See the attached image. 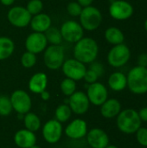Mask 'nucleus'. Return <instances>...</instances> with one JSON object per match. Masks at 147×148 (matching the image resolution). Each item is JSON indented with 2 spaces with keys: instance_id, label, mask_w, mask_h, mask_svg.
Segmentation results:
<instances>
[{
  "instance_id": "4c0bfd02",
  "label": "nucleus",
  "mask_w": 147,
  "mask_h": 148,
  "mask_svg": "<svg viewBox=\"0 0 147 148\" xmlns=\"http://www.w3.org/2000/svg\"><path fill=\"white\" fill-rule=\"evenodd\" d=\"M83 8L84 7H88L92 5V3H94V0H76Z\"/></svg>"
},
{
  "instance_id": "aec40b11",
  "label": "nucleus",
  "mask_w": 147,
  "mask_h": 148,
  "mask_svg": "<svg viewBox=\"0 0 147 148\" xmlns=\"http://www.w3.org/2000/svg\"><path fill=\"white\" fill-rule=\"evenodd\" d=\"M48 86V75L43 72H37L34 74L29 80L28 87L30 92L40 95L46 90Z\"/></svg>"
},
{
  "instance_id": "9b49d317",
  "label": "nucleus",
  "mask_w": 147,
  "mask_h": 148,
  "mask_svg": "<svg viewBox=\"0 0 147 148\" xmlns=\"http://www.w3.org/2000/svg\"><path fill=\"white\" fill-rule=\"evenodd\" d=\"M108 11L113 19L124 21L133 16L134 10L133 5L126 0H114L111 3Z\"/></svg>"
},
{
  "instance_id": "c03bdc74",
  "label": "nucleus",
  "mask_w": 147,
  "mask_h": 148,
  "mask_svg": "<svg viewBox=\"0 0 147 148\" xmlns=\"http://www.w3.org/2000/svg\"><path fill=\"white\" fill-rule=\"evenodd\" d=\"M85 148H91V147H85Z\"/></svg>"
},
{
  "instance_id": "2f4dec72",
  "label": "nucleus",
  "mask_w": 147,
  "mask_h": 148,
  "mask_svg": "<svg viewBox=\"0 0 147 148\" xmlns=\"http://www.w3.org/2000/svg\"><path fill=\"white\" fill-rule=\"evenodd\" d=\"M83 7L77 2V1H73L68 3L67 5V12L68 15L74 17H79V16L81 13Z\"/></svg>"
},
{
  "instance_id": "a211bd4d",
  "label": "nucleus",
  "mask_w": 147,
  "mask_h": 148,
  "mask_svg": "<svg viewBox=\"0 0 147 148\" xmlns=\"http://www.w3.org/2000/svg\"><path fill=\"white\" fill-rule=\"evenodd\" d=\"M29 26L34 32L45 33L52 26L51 17L43 12L32 16Z\"/></svg>"
},
{
  "instance_id": "cd10ccee",
  "label": "nucleus",
  "mask_w": 147,
  "mask_h": 148,
  "mask_svg": "<svg viewBox=\"0 0 147 148\" xmlns=\"http://www.w3.org/2000/svg\"><path fill=\"white\" fill-rule=\"evenodd\" d=\"M76 82L69 79V78H65L61 82L60 84V89L62 91V93L66 95V96H70L72 95L75 91H76Z\"/></svg>"
},
{
  "instance_id": "412c9836",
  "label": "nucleus",
  "mask_w": 147,
  "mask_h": 148,
  "mask_svg": "<svg viewBox=\"0 0 147 148\" xmlns=\"http://www.w3.org/2000/svg\"><path fill=\"white\" fill-rule=\"evenodd\" d=\"M121 111V104L117 99H107L101 106V114L104 118L112 119L116 117Z\"/></svg>"
},
{
  "instance_id": "20e7f679",
  "label": "nucleus",
  "mask_w": 147,
  "mask_h": 148,
  "mask_svg": "<svg viewBox=\"0 0 147 148\" xmlns=\"http://www.w3.org/2000/svg\"><path fill=\"white\" fill-rule=\"evenodd\" d=\"M79 20L84 30L94 31L101 26L102 23V14L98 8L90 5L82 9L79 16Z\"/></svg>"
},
{
  "instance_id": "9d476101",
  "label": "nucleus",
  "mask_w": 147,
  "mask_h": 148,
  "mask_svg": "<svg viewBox=\"0 0 147 148\" xmlns=\"http://www.w3.org/2000/svg\"><path fill=\"white\" fill-rule=\"evenodd\" d=\"M13 110L19 114H25L30 111L32 101L29 95L22 89L15 90L10 96Z\"/></svg>"
},
{
  "instance_id": "7c9ffc66",
  "label": "nucleus",
  "mask_w": 147,
  "mask_h": 148,
  "mask_svg": "<svg viewBox=\"0 0 147 148\" xmlns=\"http://www.w3.org/2000/svg\"><path fill=\"white\" fill-rule=\"evenodd\" d=\"M25 8L30 13L31 16H35L42 12L43 3L42 0H29L27 3Z\"/></svg>"
},
{
  "instance_id": "58836bf2",
  "label": "nucleus",
  "mask_w": 147,
  "mask_h": 148,
  "mask_svg": "<svg viewBox=\"0 0 147 148\" xmlns=\"http://www.w3.org/2000/svg\"><path fill=\"white\" fill-rule=\"evenodd\" d=\"M40 96H41L42 100L47 101H49V98H50V94H49V92H48L47 90H44V91H42V92L40 94Z\"/></svg>"
},
{
  "instance_id": "37998d69",
  "label": "nucleus",
  "mask_w": 147,
  "mask_h": 148,
  "mask_svg": "<svg viewBox=\"0 0 147 148\" xmlns=\"http://www.w3.org/2000/svg\"><path fill=\"white\" fill-rule=\"evenodd\" d=\"M29 148H41V147H39V146H37V145L36 144V145H34V146H32L31 147H29Z\"/></svg>"
},
{
  "instance_id": "393cba45",
  "label": "nucleus",
  "mask_w": 147,
  "mask_h": 148,
  "mask_svg": "<svg viewBox=\"0 0 147 148\" xmlns=\"http://www.w3.org/2000/svg\"><path fill=\"white\" fill-rule=\"evenodd\" d=\"M23 123L25 129H28L31 132H37L42 126L40 118L32 112H28L24 114L23 117Z\"/></svg>"
},
{
  "instance_id": "79ce46f5",
  "label": "nucleus",
  "mask_w": 147,
  "mask_h": 148,
  "mask_svg": "<svg viewBox=\"0 0 147 148\" xmlns=\"http://www.w3.org/2000/svg\"><path fill=\"white\" fill-rule=\"evenodd\" d=\"M144 27H145V29L146 30V32H147V18L146 19V21H145V23H144Z\"/></svg>"
},
{
  "instance_id": "bb28decb",
  "label": "nucleus",
  "mask_w": 147,
  "mask_h": 148,
  "mask_svg": "<svg viewBox=\"0 0 147 148\" xmlns=\"http://www.w3.org/2000/svg\"><path fill=\"white\" fill-rule=\"evenodd\" d=\"M71 115H72V110L70 107L66 104L59 105L55 112V120L61 123L67 122L71 118Z\"/></svg>"
},
{
  "instance_id": "2eb2a0df",
  "label": "nucleus",
  "mask_w": 147,
  "mask_h": 148,
  "mask_svg": "<svg viewBox=\"0 0 147 148\" xmlns=\"http://www.w3.org/2000/svg\"><path fill=\"white\" fill-rule=\"evenodd\" d=\"M68 106L70 107L72 113L81 115L88 112L90 102L86 93L76 90L72 95L69 96Z\"/></svg>"
},
{
  "instance_id": "423d86ee",
  "label": "nucleus",
  "mask_w": 147,
  "mask_h": 148,
  "mask_svg": "<svg viewBox=\"0 0 147 148\" xmlns=\"http://www.w3.org/2000/svg\"><path fill=\"white\" fill-rule=\"evenodd\" d=\"M63 41L69 43H75L84 36V29L79 22L67 20L60 27Z\"/></svg>"
},
{
  "instance_id": "0eeeda50",
  "label": "nucleus",
  "mask_w": 147,
  "mask_h": 148,
  "mask_svg": "<svg viewBox=\"0 0 147 148\" xmlns=\"http://www.w3.org/2000/svg\"><path fill=\"white\" fill-rule=\"evenodd\" d=\"M131 57V51L127 45L121 43L114 45L107 54V62L113 68L126 65Z\"/></svg>"
},
{
  "instance_id": "f704fd0d",
  "label": "nucleus",
  "mask_w": 147,
  "mask_h": 148,
  "mask_svg": "<svg viewBox=\"0 0 147 148\" xmlns=\"http://www.w3.org/2000/svg\"><path fill=\"white\" fill-rule=\"evenodd\" d=\"M89 69H91V70H93L94 72H95V73L98 75L99 77L102 76L103 74H104V72H105V69H104L103 65H102L101 62H96V61H94V62H93L90 63Z\"/></svg>"
},
{
  "instance_id": "e433bc0d",
  "label": "nucleus",
  "mask_w": 147,
  "mask_h": 148,
  "mask_svg": "<svg viewBox=\"0 0 147 148\" xmlns=\"http://www.w3.org/2000/svg\"><path fill=\"white\" fill-rule=\"evenodd\" d=\"M138 113H139V115L141 121L147 122V108H144L140 109V111Z\"/></svg>"
},
{
  "instance_id": "7ed1b4c3",
  "label": "nucleus",
  "mask_w": 147,
  "mask_h": 148,
  "mask_svg": "<svg viewBox=\"0 0 147 148\" xmlns=\"http://www.w3.org/2000/svg\"><path fill=\"white\" fill-rule=\"evenodd\" d=\"M141 120L139 113L132 108H127L117 115V127L124 134H131L137 132L141 127Z\"/></svg>"
},
{
  "instance_id": "c85d7f7f",
  "label": "nucleus",
  "mask_w": 147,
  "mask_h": 148,
  "mask_svg": "<svg viewBox=\"0 0 147 148\" xmlns=\"http://www.w3.org/2000/svg\"><path fill=\"white\" fill-rule=\"evenodd\" d=\"M37 62V57L36 55L34 53H31L29 51H25L21 58H20V62L22 64V66L25 69H31L33 68Z\"/></svg>"
},
{
  "instance_id": "f8f14e48",
  "label": "nucleus",
  "mask_w": 147,
  "mask_h": 148,
  "mask_svg": "<svg viewBox=\"0 0 147 148\" xmlns=\"http://www.w3.org/2000/svg\"><path fill=\"white\" fill-rule=\"evenodd\" d=\"M48 41L44 33L32 32L25 39L24 46L27 51L34 53L36 55L42 53L48 47Z\"/></svg>"
},
{
  "instance_id": "5701e85b",
  "label": "nucleus",
  "mask_w": 147,
  "mask_h": 148,
  "mask_svg": "<svg viewBox=\"0 0 147 148\" xmlns=\"http://www.w3.org/2000/svg\"><path fill=\"white\" fill-rule=\"evenodd\" d=\"M16 49L14 41L8 36H0V61L10 58Z\"/></svg>"
},
{
  "instance_id": "ddd939ff",
  "label": "nucleus",
  "mask_w": 147,
  "mask_h": 148,
  "mask_svg": "<svg viewBox=\"0 0 147 148\" xmlns=\"http://www.w3.org/2000/svg\"><path fill=\"white\" fill-rule=\"evenodd\" d=\"M87 96L89 102L94 106H101L108 98V92L106 86L101 82L89 84L87 89Z\"/></svg>"
},
{
  "instance_id": "6e6552de",
  "label": "nucleus",
  "mask_w": 147,
  "mask_h": 148,
  "mask_svg": "<svg viewBox=\"0 0 147 148\" xmlns=\"http://www.w3.org/2000/svg\"><path fill=\"white\" fill-rule=\"evenodd\" d=\"M32 16L23 6L11 7L7 13L9 23L16 28H25L29 25Z\"/></svg>"
},
{
  "instance_id": "a19ab883",
  "label": "nucleus",
  "mask_w": 147,
  "mask_h": 148,
  "mask_svg": "<svg viewBox=\"0 0 147 148\" xmlns=\"http://www.w3.org/2000/svg\"><path fill=\"white\" fill-rule=\"evenodd\" d=\"M106 148H119V147H117L116 146H113V145H108V146H107Z\"/></svg>"
},
{
  "instance_id": "4be33fe9",
  "label": "nucleus",
  "mask_w": 147,
  "mask_h": 148,
  "mask_svg": "<svg viewBox=\"0 0 147 148\" xmlns=\"http://www.w3.org/2000/svg\"><path fill=\"white\" fill-rule=\"evenodd\" d=\"M107 83L112 90L120 92L127 87V78L122 72H114L110 75Z\"/></svg>"
},
{
  "instance_id": "b1692460",
  "label": "nucleus",
  "mask_w": 147,
  "mask_h": 148,
  "mask_svg": "<svg viewBox=\"0 0 147 148\" xmlns=\"http://www.w3.org/2000/svg\"><path fill=\"white\" fill-rule=\"evenodd\" d=\"M104 36L106 41L112 45H118L124 42L125 36L121 29L117 27H109L105 30Z\"/></svg>"
},
{
  "instance_id": "f3484780",
  "label": "nucleus",
  "mask_w": 147,
  "mask_h": 148,
  "mask_svg": "<svg viewBox=\"0 0 147 148\" xmlns=\"http://www.w3.org/2000/svg\"><path fill=\"white\" fill-rule=\"evenodd\" d=\"M87 141L91 148H106L109 145L107 134L101 128H93L87 134Z\"/></svg>"
},
{
  "instance_id": "c756f323",
  "label": "nucleus",
  "mask_w": 147,
  "mask_h": 148,
  "mask_svg": "<svg viewBox=\"0 0 147 148\" xmlns=\"http://www.w3.org/2000/svg\"><path fill=\"white\" fill-rule=\"evenodd\" d=\"M13 111L11 101L9 96L0 95V116H8Z\"/></svg>"
},
{
  "instance_id": "dca6fc26",
  "label": "nucleus",
  "mask_w": 147,
  "mask_h": 148,
  "mask_svg": "<svg viewBox=\"0 0 147 148\" xmlns=\"http://www.w3.org/2000/svg\"><path fill=\"white\" fill-rule=\"evenodd\" d=\"M64 133L66 136L70 139H82L88 134V124L82 119H75L65 127Z\"/></svg>"
},
{
  "instance_id": "6ab92c4d",
  "label": "nucleus",
  "mask_w": 147,
  "mask_h": 148,
  "mask_svg": "<svg viewBox=\"0 0 147 148\" xmlns=\"http://www.w3.org/2000/svg\"><path fill=\"white\" fill-rule=\"evenodd\" d=\"M14 142L20 148H29L36 143V136L34 132L28 129L18 130L14 135Z\"/></svg>"
},
{
  "instance_id": "a878e982",
  "label": "nucleus",
  "mask_w": 147,
  "mask_h": 148,
  "mask_svg": "<svg viewBox=\"0 0 147 148\" xmlns=\"http://www.w3.org/2000/svg\"><path fill=\"white\" fill-rule=\"evenodd\" d=\"M44 35L49 45H62V42H63L60 29H57L54 26H51L44 33Z\"/></svg>"
},
{
  "instance_id": "4468645a",
  "label": "nucleus",
  "mask_w": 147,
  "mask_h": 148,
  "mask_svg": "<svg viewBox=\"0 0 147 148\" xmlns=\"http://www.w3.org/2000/svg\"><path fill=\"white\" fill-rule=\"evenodd\" d=\"M63 128L61 122L55 120L47 121L42 127V136L46 142L49 144L57 143L62 135Z\"/></svg>"
},
{
  "instance_id": "ea45409f",
  "label": "nucleus",
  "mask_w": 147,
  "mask_h": 148,
  "mask_svg": "<svg viewBox=\"0 0 147 148\" xmlns=\"http://www.w3.org/2000/svg\"><path fill=\"white\" fill-rule=\"evenodd\" d=\"M15 1H16V0H0V3H1L3 6L9 7V6H11V5L14 4Z\"/></svg>"
},
{
  "instance_id": "1a4fd4ad",
  "label": "nucleus",
  "mask_w": 147,
  "mask_h": 148,
  "mask_svg": "<svg viewBox=\"0 0 147 148\" xmlns=\"http://www.w3.org/2000/svg\"><path fill=\"white\" fill-rule=\"evenodd\" d=\"M61 69L67 78L72 79L75 82L82 80L88 69L86 64L81 62L75 58L65 60Z\"/></svg>"
},
{
  "instance_id": "39448f33",
  "label": "nucleus",
  "mask_w": 147,
  "mask_h": 148,
  "mask_svg": "<svg viewBox=\"0 0 147 148\" xmlns=\"http://www.w3.org/2000/svg\"><path fill=\"white\" fill-rule=\"evenodd\" d=\"M65 61V52L62 45H48L43 51V62L50 70H57L62 68Z\"/></svg>"
},
{
  "instance_id": "f257e3e1",
  "label": "nucleus",
  "mask_w": 147,
  "mask_h": 148,
  "mask_svg": "<svg viewBox=\"0 0 147 148\" xmlns=\"http://www.w3.org/2000/svg\"><path fill=\"white\" fill-rule=\"evenodd\" d=\"M99 54V45L97 42L88 36H83L75 43L73 49L74 58L84 64H90L96 61Z\"/></svg>"
},
{
  "instance_id": "72a5a7b5",
  "label": "nucleus",
  "mask_w": 147,
  "mask_h": 148,
  "mask_svg": "<svg viewBox=\"0 0 147 148\" xmlns=\"http://www.w3.org/2000/svg\"><path fill=\"white\" fill-rule=\"evenodd\" d=\"M98 78H99L98 75L89 69H87V71L84 75V77H83L84 81L88 84H92V83L96 82L98 81Z\"/></svg>"
},
{
  "instance_id": "f03ea898",
  "label": "nucleus",
  "mask_w": 147,
  "mask_h": 148,
  "mask_svg": "<svg viewBox=\"0 0 147 148\" xmlns=\"http://www.w3.org/2000/svg\"><path fill=\"white\" fill-rule=\"evenodd\" d=\"M126 78L127 87L132 93L136 95L147 93V67L138 65L133 68Z\"/></svg>"
},
{
  "instance_id": "473e14b6",
  "label": "nucleus",
  "mask_w": 147,
  "mask_h": 148,
  "mask_svg": "<svg viewBox=\"0 0 147 148\" xmlns=\"http://www.w3.org/2000/svg\"><path fill=\"white\" fill-rule=\"evenodd\" d=\"M136 139L139 145L147 147V128L140 127L136 132Z\"/></svg>"
},
{
  "instance_id": "c9c22d12",
  "label": "nucleus",
  "mask_w": 147,
  "mask_h": 148,
  "mask_svg": "<svg viewBox=\"0 0 147 148\" xmlns=\"http://www.w3.org/2000/svg\"><path fill=\"white\" fill-rule=\"evenodd\" d=\"M139 65L147 67V54H141L139 57Z\"/></svg>"
}]
</instances>
